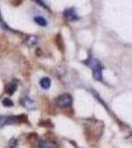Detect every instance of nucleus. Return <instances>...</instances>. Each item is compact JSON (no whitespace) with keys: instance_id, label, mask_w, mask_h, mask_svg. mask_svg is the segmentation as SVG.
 Listing matches in <instances>:
<instances>
[{"instance_id":"obj_13","label":"nucleus","mask_w":132,"mask_h":148,"mask_svg":"<svg viewBox=\"0 0 132 148\" xmlns=\"http://www.w3.org/2000/svg\"><path fill=\"white\" fill-rule=\"evenodd\" d=\"M36 1H37L38 3L40 4V5H42V7H44V8H47V3L44 2V0H36Z\"/></svg>"},{"instance_id":"obj_7","label":"nucleus","mask_w":132,"mask_h":148,"mask_svg":"<svg viewBox=\"0 0 132 148\" xmlns=\"http://www.w3.org/2000/svg\"><path fill=\"white\" fill-rule=\"evenodd\" d=\"M39 148H55V146L49 140H40L39 142Z\"/></svg>"},{"instance_id":"obj_2","label":"nucleus","mask_w":132,"mask_h":148,"mask_svg":"<svg viewBox=\"0 0 132 148\" xmlns=\"http://www.w3.org/2000/svg\"><path fill=\"white\" fill-rule=\"evenodd\" d=\"M27 120V116L21 114V116H0V125H13L16 123H21Z\"/></svg>"},{"instance_id":"obj_11","label":"nucleus","mask_w":132,"mask_h":148,"mask_svg":"<svg viewBox=\"0 0 132 148\" xmlns=\"http://www.w3.org/2000/svg\"><path fill=\"white\" fill-rule=\"evenodd\" d=\"M29 42H27V45H29V46H34V45L37 42V38L36 37H29Z\"/></svg>"},{"instance_id":"obj_1","label":"nucleus","mask_w":132,"mask_h":148,"mask_svg":"<svg viewBox=\"0 0 132 148\" xmlns=\"http://www.w3.org/2000/svg\"><path fill=\"white\" fill-rule=\"evenodd\" d=\"M84 63L88 65L90 68H92L94 79L97 81L102 80V65H101L100 61L98 59L94 58V57H90V58L86 59Z\"/></svg>"},{"instance_id":"obj_9","label":"nucleus","mask_w":132,"mask_h":148,"mask_svg":"<svg viewBox=\"0 0 132 148\" xmlns=\"http://www.w3.org/2000/svg\"><path fill=\"white\" fill-rule=\"evenodd\" d=\"M34 21H35V22L38 24V25L42 26V27H45V26L47 25V20H45L44 17H42V16H37V17H35Z\"/></svg>"},{"instance_id":"obj_5","label":"nucleus","mask_w":132,"mask_h":148,"mask_svg":"<svg viewBox=\"0 0 132 148\" xmlns=\"http://www.w3.org/2000/svg\"><path fill=\"white\" fill-rule=\"evenodd\" d=\"M21 103H22L23 106L28 110H34V108H35V104H34L33 100L30 99V98L27 97V96L23 98Z\"/></svg>"},{"instance_id":"obj_8","label":"nucleus","mask_w":132,"mask_h":148,"mask_svg":"<svg viewBox=\"0 0 132 148\" xmlns=\"http://www.w3.org/2000/svg\"><path fill=\"white\" fill-rule=\"evenodd\" d=\"M16 90H17V84H16L15 82H12V83H10V84L7 85V88H6L7 94L13 95L14 92H15Z\"/></svg>"},{"instance_id":"obj_4","label":"nucleus","mask_w":132,"mask_h":148,"mask_svg":"<svg viewBox=\"0 0 132 148\" xmlns=\"http://www.w3.org/2000/svg\"><path fill=\"white\" fill-rule=\"evenodd\" d=\"M64 17H65L68 21H71V22H73V21H77L79 17L77 16V14H76V11L74 8H68L66 9L65 11H64L63 13Z\"/></svg>"},{"instance_id":"obj_3","label":"nucleus","mask_w":132,"mask_h":148,"mask_svg":"<svg viewBox=\"0 0 132 148\" xmlns=\"http://www.w3.org/2000/svg\"><path fill=\"white\" fill-rule=\"evenodd\" d=\"M72 97L69 94H63L60 95L59 97H57L55 99V104L58 107H69L72 105Z\"/></svg>"},{"instance_id":"obj_6","label":"nucleus","mask_w":132,"mask_h":148,"mask_svg":"<svg viewBox=\"0 0 132 148\" xmlns=\"http://www.w3.org/2000/svg\"><path fill=\"white\" fill-rule=\"evenodd\" d=\"M40 87L42 88V89H49V88L50 87V85H51V81H50V79L49 77H44L42 78L40 81Z\"/></svg>"},{"instance_id":"obj_10","label":"nucleus","mask_w":132,"mask_h":148,"mask_svg":"<svg viewBox=\"0 0 132 148\" xmlns=\"http://www.w3.org/2000/svg\"><path fill=\"white\" fill-rule=\"evenodd\" d=\"M2 105H3L4 107H12L13 106V102H12L11 99H9V98H5V99L2 101Z\"/></svg>"},{"instance_id":"obj_12","label":"nucleus","mask_w":132,"mask_h":148,"mask_svg":"<svg viewBox=\"0 0 132 148\" xmlns=\"http://www.w3.org/2000/svg\"><path fill=\"white\" fill-rule=\"evenodd\" d=\"M9 145L13 148V147H16L17 146V139H15V138H12V139L9 141Z\"/></svg>"}]
</instances>
